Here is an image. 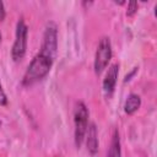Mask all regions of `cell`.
<instances>
[{
  "mask_svg": "<svg viewBox=\"0 0 157 157\" xmlns=\"http://www.w3.org/2000/svg\"><path fill=\"white\" fill-rule=\"evenodd\" d=\"M87 139H86V145L87 150L91 155H96L98 151V134H97V128L94 123H91L87 128Z\"/></svg>",
  "mask_w": 157,
  "mask_h": 157,
  "instance_id": "obj_7",
  "label": "cell"
},
{
  "mask_svg": "<svg viewBox=\"0 0 157 157\" xmlns=\"http://www.w3.org/2000/svg\"><path fill=\"white\" fill-rule=\"evenodd\" d=\"M0 43H1V32H0Z\"/></svg>",
  "mask_w": 157,
  "mask_h": 157,
  "instance_id": "obj_14",
  "label": "cell"
},
{
  "mask_svg": "<svg viewBox=\"0 0 157 157\" xmlns=\"http://www.w3.org/2000/svg\"><path fill=\"white\" fill-rule=\"evenodd\" d=\"M141 107V97L136 93H130L124 103V110L126 114H134Z\"/></svg>",
  "mask_w": 157,
  "mask_h": 157,
  "instance_id": "obj_8",
  "label": "cell"
},
{
  "mask_svg": "<svg viewBox=\"0 0 157 157\" xmlns=\"http://www.w3.org/2000/svg\"><path fill=\"white\" fill-rule=\"evenodd\" d=\"M7 104V96L2 88V85L0 82V105H6Z\"/></svg>",
  "mask_w": 157,
  "mask_h": 157,
  "instance_id": "obj_11",
  "label": "cell"
},
{
  "mask_svg": "<svg viewBox=\"0 0 157 157\" xmlns=\"http://www.w3.org/2000/svg\"><path fill=\"white\" fill-rule=\"evenodd\" d=\"M54 60L38 53L32 61L29 63V65L27 66V70L23 75L22 78V85L23 86H31L40 80H43L50 71L52 66H53Z\"/></svg>",
  "mask_w": 157,
  "mask_h": 157,
  "instance_id": "obj_1",
  "label": "cell"
},
{
  "mask_svg": "<svg viewBox=\"0 0 157 157\" xmlns=\"http://www.w3.org/2000/svg\"><path fill=\"white\" fill-rule=\"evenodd\" d=\"M40 54L55 60L58 54V27L55 22L50 21L47 23L44 33H43V42L40 45Z\"/></svg>",
  "mask_w": 157,
  "mask_h": 157,
  "instance_id": "obj_3",
  "label": "cell"
},
{
  "mask_svg": "<svg viewBox=\"0 0 157 157\" xmlns=\"http://www.w3.org/2000/svg\"><path fill=\"white\" fill-rule=\"evenodd\" d=\"M74 124H75V145L77 148L81 147L87 128H88V109L83 102H76L74 108Z\"/></svg>",
  "mask_w": 157,
  "mask_h": 157,
  "instance_id": "obj_2",
  "label": "cell"
},
{
  "mask_svg": "<svg viewBox=\"0 0 157 157\" xmlns=\"http://www.w3.org/2000/svg\"><path fill=\"white\" fill-rule=\"evenodd\" d=\"M136 71H137V67H134V71H132V72H130L129 75H126V76H125V80H124V81H125V82H126V81H129V80H130V77H131V76L134 75V72H136Z\"/></svg>",
  "mask_w": 157,
  "mask_h": 157,
  "instance_id": "obj_13",
  "label": "cell"
},
{
  "mask_svg": "<svg viewBox=\"0 0 157 157\" xmlns=\"http://www.w3.org/2000/svg\"><path fill=\"white\" fill-rule=\"evenodd\" d=\"M112 55H113V52H112V43L109 37H102L98 43V47L94 54V63H93L94 72L97 75L102 74L103 70L108 66L112 59Z\"/></svg>",
  "mask_w": 157,
  "mask_h": 157,
  "instance_id": "obj_5",
  "label": "cell"
},
{
  "mask_svg": "<svg viewBox=\"0 0 157 157\" xmlns=\"http://www.w3.org/2000/svg\"><path fill=\"white\" fill-rule=\"evenodd\" d=\"M107 157H121V147H120V137H119V132L115 129L113 131L112 135V141H110V146L107 153Z\"/></svg>",
  "mask_w": 157,
  "mask_h": 157,
  "instance_id": "obj_9",
  "label": "cell"
},
{
  "mask_svg": "<svg viewBox=\"0 0 157 157\" xmlns=\"http://www.w3.org/2000/svg\"><path fill=\"white\" fill-rule=\"evenodd\" d=\"M5 16H6L5 6H4V2H2V1H0V22H1V21H4Z\"/></svg>",
  "mask_w": 157,
  "mask_h": 157,
  "instance_id": "obj_12",
  "label": "cell"
},
{
  "mask_svg": "<svg viewBox=\"0 0 157 157\" xmlns=\"http://www.w3.org/2000/svg\"><path fill=\"white\" fill-rule=\"evenodd\" d=\"M137 7H139V5H137V1H129L128 2V9H126V16H129V17H132L136 12H137Z\"/></svg>",
  "mask_w": 157,
  "mask_h": 157,
  "instance_id": "obj_10",
  "label": "cell"
},
{
  "mask_svg": "<svg viewBox=\"0 0 157 157\" xmlns=\"http://www.w3.org/2000/svg\"><path fill=\"white\" fill-rule=\"evenodd\" d=\"M0 126H1V121H0Z\"/></svg>",
  "mask_w": 157,
  "mask_h": 157,
  "instance_id": "obj_15",
  "label": "cell"
},
{
  "mask_svg": "<svg viewBox=\"0 0 157 157\" xmlns=\"http://www.w3.org/2000/svg\"><path fill=\"white\" fill-rule=\"evenodd\" d=\"M118 75H119V64L114 63V64L109 65V67H108V70L105 72V76L103 78V83H102L103 92L108 98L112 97V94H113V92L115 90Z\"/></svg>",
  "mask_w": 157,
  "mask_h": 157,
  "instance_id": "obj_6",
  "label": "cell"
},
{
  "mask_svg": "<svg viewBox=\"0 0 157 157\" xmlns=\"http://www.w3.org/2000/svg\"><path fill=\"white\" fill-rule=\"evenodd\" d=\"M27 34H28V27L25 20L21 17L16 25L15 42L11 49V56L13 61H20L25 58L26 50H27Z\"/></svg>",
  "mask_w": 157,
  "mask_h": 157,
  "instance_id": "obj_4",
  "label": "cell"
}]
</instances>
